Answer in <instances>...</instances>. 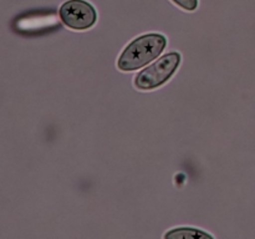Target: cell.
<instances>
[{"mask_svg":"<svg viewBox=\"0 0 255 239\" xmlns=\"http://www.w3.org/2000/svg\"><path fill=\"white\" fill-rule=\"evenodd\" d=\"M166 45L167 39L161 34H146L136 37L121 52L117 67L125 72L141 70L159 57Z\"/></svg>","mask_w":255,"mask_h":239,"instance_id":"1","label":"cell"},{"mask_svg":"<svg viewBox=\"0 0 255 239\" xmlns=\"http://www.w3.org/2000/svg\"><path fill=\"white\" fill-rule=\"evenodd\" d=\"M179 65H181L179 52H168L156 60L153 64L147 66L146 69L141 70L134 77V86L142 91L158 89L173 76Z\"/></svg>","mask_w":255,"mask_h":239,"instance_id":"2","label":"cell"},{"mask_svg":"<svg viewBox=\"0 0 255 239\" xmlns=\"http://www.w3.org/2000/svg\"><path fill=\"white\" fill-rule=\"evenodd\" d=\"M60 20L72 30H87L95 25L97 12L85 0H67L60 7Z\"/></svg>","mask_w":255,"mask_h":239,"instance_id":"3","label":"cell"},{"mask_svg":"<svg viewBox=\"0 0 255 239\" xmlns=\"http://www.w3.org/2000/svg\"><path fill=\"white\" fill-rule=\"evenodd\" d=\"M163 239H214L212 234L192 227H177L164 233Z\"/></svg>","mask_w":255,"mask_h":239,"instance_id":"4","label":"cell"},{"mask_svg":"<svg viewBox=\"0 0 255 239\" xmlns=\"http://www.w3.org/2000/svg\"><path fill=\"white\" fill-rule=\"evenodd\" d=\"M172 1L181 6L182 9L188 10V11H193L198 6V0H172Z\"/></svg>","mask_w":255,"mask_h":239,"instance_id":"5","label":"cell"}]
</instances>
